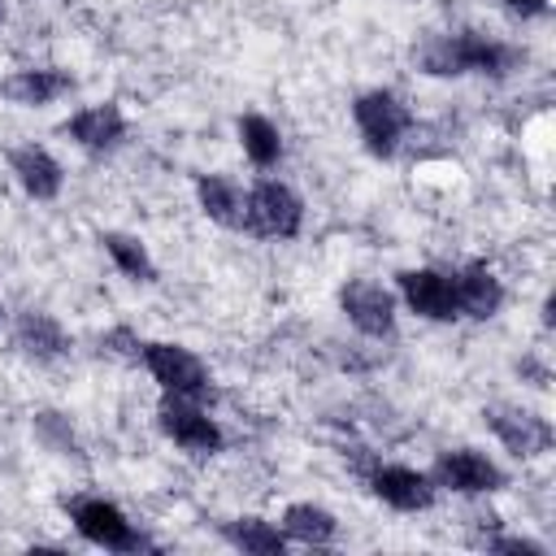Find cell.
Instances as JSON below:
<instances>
[{
  "instance_id": "1",
  "label": "cell",
  "mask_w": 556,
  "mask_h": 556,
  "mask_svg": "<svg viewBox=\"0 0 556 556\" xmlns=\"http://www.w3.org/2000/svg\"><path fill=\"white\" fill-rule=\"evenodd\" d=\"M417 65L434 78H460V74H482V78H508L521 65V52L504 39L478 35V30H452L434 35L421 43Z\"/></svg>"
},
{
  "instance_id": "2",
  "label": "cell",
  "mask_w": 556,
  "mask_h": 556,
  "mask_svg": "<svg viewBox=\"0 0 556 556\" xmlns=\"http://www.w3.org/2000/svg\"><path fill=\"white\" fill-rule=\"evenodd\" d=\"M135 361L148 369V378L161 387V395L200 400V404L213 400V369H208L187 343L148 339V343H139V356H135Z\"/></svg>"
},
{
  "instance_id": "3",
  "label": "cell",
  "mask_w": 556,
  "mask_h": 556,
  "mask_svg": "<svg viewBox=\"0 0 556 556\" xmlns=\"http://www.w3.org/2000/svg\"><path fill=\"white\" fill-rule=\"evenodd\" d=\"M352 122H356V135H361L365 152L378 156V161H391L400 152L408 126H413V109L391 87H369L352 100Z\"/></svg>"
},
{
  "instance_id": "4",
  "label": "cell",
  "mask_w": 556,
  "mask_h": 556,
  "mask_svg": "<svg viewBox=\"0 0 556 556\" xmlns=\"http://www.w3.org/2000/svg\"><path fill=\"white\" fill-rule=\"evenodd\" d=\"M243 230L256 239H295L304 230V200L282 178H256L243 187Z\"/></svg>"
},
{
  "instance_id": "5",
  "label": "cell",
  "mask_w": 556,
  "mask_h": 556,
  "mask_svg": "<svg viewBox=\"0 0 556 556\" xmlns=\"http://www.w3.org/2000/svg\"><path fill=\"white\" fill-rule=\"evenodd\" d=\"M65 517L74 521V530L91 543V547H100V552H143V547H152L148 543V534L113 504V500H104V495H74V500H65Z\"/></svg>"
},
{
  "instance_id": "6",
  "label": "cell",
  "mask_w": 556,
  "mask_h": 556,
  "mask_svg": "<svg viewBox=\"0 0 556 556\" xmlns=\"http://www.w3.org/2000/svg\"><path fill=\"white\" fill-rule=\"evenodd\" d=\"M156 426L161 434L187 452V456H217L226 447V430L217 426V417L200 404V400H178V395H161L156 404Z\"/></svg>"
},
{
  "instance_id": "7",
  "label": "cell",
  "mask_w": 556,
  "mask_h": 556,
  "mask_svg": "<svg viewBox=\"0 0 556 556\" xmlns=\"http://www.w3.org/2000/svg\"><path fill=\"white\" fill-rule=\"evenodd\" d=\"M482 426L504 443V452H513L517 460H534L547 456L556 443V430L543 413L521 408V404H486L482 408Z\"/></svg>"
},
{
  "instance_id": "8",
  "label": "cell",
  "mask_w": 556,
  "mask_h": 556,
  "mask_svg": "<svg viewBox=\"0 0 556 556\" xmlns=\"http://www.w3.org/2000/svg\"><path fill=\"white\" fill-rule=\"evenodd\" d=\"M339 313L365 339H391L395 334V317H400V300H395L391 287H382L374 278H348L339 287Z\"/></svg>"
},
{
  "instance_id": "9",
  "label": "cell",
  "mask_w": 556,
  "mask_h": 556,
  "mask_svg": "<svg viewBox=\"0 0 556 556\" xmlns=\"http://www.w3.org/2000/svg\"><path fill=\"white\" fill-rule=\"evenodd\" d=\"M426 473L439 491H452V495H491L508 482L504 469L478 447H443Z\"/></svg>"
},
{
  "instance_id": "10",
  "label": "cell",
  "mask_w": 556,
  "mask_h": 556,
  "mask_svg": "<svg viewBox=\"0 0 556 556\" xmlns=\"http://www.w3.org/2000/svg\"><path fill=\"white\" fill-rule=\"evenodd\" d=\"M365 486H369L374 500H382L395 513H426L439 495L430 473L417 469V465H404V460H374L365 469Z\"/></svg>"
},
{
  "instance_id": "11",
  "label": "cell",
  "mask_w": 556,
  "mask_h": 556,
  "mask_svg": "<svg viewBox=\"0 0 556 556\" xmlns=\"http://www.w3.org/2000/svg\"><path fill=\"white\" fill-rule=\"evenodd\" d=\"M395 300H400L413 317H421V321H456L452 269H434V265L400 269V274H395Z\"/></svg>"
},
{
  "instance_id": "12",
  "label": "cell",
  "mask_w": 556,
  "mask_h": 556,
  "mask_svg": "<svg viewBox=\"0 0 556 556\" xmlns=\"http://www.w3.org/2000/svg\"><path fill=\"white\" fill-rule=\"evenodd\" d=\"M126 113L113 104V100H96V104H83V109H74L65 122H61V135L74 143V148H83V152H91V156H104V152H117L122 143H126Z\"/></svg>"
},
{
  "instance_id": "13",
  "label": "cell",
  "mask_w": 556,
  "mask_h": 556,
  "mask_svg": "<svg viewBox=\"0 0 556 556\" xmlns=\"http://www.w3.org/2000/svg\"><path fill=\"white\" fill-rule=\"evenodd\" d=\"M452 287H456V317L486 321L504 308V282L486 261H469L452 269Z\"/></svg>"
},
{
  "instance_id": "14",
  "label": "cell",
  "mask_w": 556,
  "mask_h": 556,
  "mask_svg": "<svg viewBox=\"0 0 556 556\" xmlns=\"http://www.w3.org/2000/svg\"><path fill=\"white\" fill-rule=\"evenodd\" d=\"M9 174L17 178V187L30 195V200H56L61 187H65V165L43 148V143H17L9 152Z\"/></svg>"
},
{
  "instance_id": "15",
  "label": "cell",
  "mask_w": 556,
  "mask_h": 556,
  "mask_svg": "<svg viewBox=\"0 0 556 556\" xmlns=\"http://www.w3.org/2000/svg\"><path fill=\"white\" fill-rule=\"evenodd\" d=\"M70 91H74V74H65L56 65H30V70H17L0 83V96L22 104V109H48Z\"/></svg>"
},
{
  "instance_id": "16",
  "label": "cell",
  "mask_w": 556,
  "mask_h": 556,
  "mask_svg": "<svg viewBox=\"0 0 556 556\" xmlns=\"http://www.w3.org/2000/svg\"><path fill=\"white\" fill-rule=\"evenodd\" d=\"M13 348H17L22 356L48 365V361H61V356L70 352V334H65V326H61L52 313L26 308V313H17V321H13Z\"/></svg>"
},
{
  "instance_id": "17",
  "label": "cell",
  "mask_w": 556,
  "mask_h": 556,
  "mask_svg": "<svg viewBox=\"0 0 556 556\" xmlns=\"http://www.w3.org/2000/svg\"><path fill=\"white\" fill-rule=\"evenodd\" d=\"M195 204L208 222L243 230V187L230 174H195Z\"/></svg>"
},
{
  "instance_id": "18",
  "label": "cell",
  "mask_w": 556,
  "mask_h": 556,
  "mask_svg": "<svg viewBox=\"0 0 556 556\" xmlns=\"http://www.w3.org/2000/svg\"><path fill=\"white\" fill-rule=\"evenodd\" d=\"M278 526H282L287 543H304V547H330L339 539V517L330 508L313 504V500L287 504L282 517H278Z\"/></svg>"
},
{
  "instance_id": "19",
  "label": "cell",
  "mask_w": 556,
  "mask_h": 556,
  "mask_svg": "<svg viewBox=\"0 0 556 556\" xmlns=\"http://www.w3.org/2000/svg\"><path fill=\"white\" fill-rule=\"evenodd\" d=\"M235 135H239L243 156H248L256 169H274V165H282V156H287L282 130H278L265 113H243V117L235 122Z\"/></svg>"
},
{
  "instance_id": "20",
  "label": "cell",
  "mask_w": 556,
  "mask_h": 556,
  "mask_svg": "<svg viewBox=\"0 0 556 556\" xmlns=\"http://www.w3.org/2000/svg\"><path fill=\"white\" fill-rule=\"evenodd\" d=\"M100 248L104 256L117 265L122 278L130 282H156V261L148 252V243L139 235H126V230H100Z\"/></svg>"
},
{
  "instance_id": "21",
  "label": "cell",
  "mask_w": 556,
  "mask_h": 556,
  "mask_svg": "<svg viewBox=\"0 0 556 556\" xmlns=\"http://www.w3.org/2000/svg\"><path fill=\"white\" fill-rule=\"evenodd\" d=\"M226 543L248 552V556H282L287 552V534L278 521H265V517H235L222 526Z\"/></svg>"
},
{
  "instance_id": "22",
  "label": "cell",
  "mask_w": 556,
  "mask_h": 556,
  "mask_svg": "<svg viewBox=\"0 0 556 556\" xmlns=\"http://www.w3.org/2000/svg\"><path fill=\"white\" fill-rule=\"evenodd\" d=\"M35 439L56 456H83L78 434H74L70 417H61V413H35Z\"/></svg>"
},
{
  "instance_id": "23",
  "label": "cell",
  "mask_w": 556,
  "mask_h": 556,
  "mask_svg": "<svg viewBox=\"0 0 556 556\" xmlns=\"http://www.w3.org/2000/svg\"><path fill=\"white\" fill-rule=\"evenodd\" d=\"M482 547L486 552H513V556H543L547 552L543 543L521 539V534H491V539H482Z\"/></svg>"
},
{
  "instance_id": "24",
  "label": "cell",
  "mask_w": 556,
  "mask_h": 556,
  "mask_svg": "<svg viewBox=\"0 0 556 556\" xmlns=\"http://www.w3.org/2000/svg\"><path fill=\"white\" fill-rule=\"evenodd\" d=\"M504 9H513L517 17H543L547 13V0H504Z\"/></svg>"
},
{
  "instance_id": "25",
  "label": "cell",
  "mask_w": 556,
  "mask_h": 556,
  "mask_svg": "<svg viewBox=\"0 0 556 556\" xmlns=\"http://www.w3.org/2000/svg\"><path fill=\"white\" fill-rule=\"evenodd\" d=\"M4 17H9V4H4V0H0V26H4Z\"/></svg>"
},
{
  "instance_id": "26",
  "label": "cell",
  "mask_w": 556,
  "mask_h": 556,
  "mask_svg": "<svg viewBox=\"0 0 556 556\" xmlns=\"http://www.w3.org/2000/svg\"><path fill=\"white\" fill-rule=\"evenodd\" d=\"M0 321H4V304H0Z\"/></svg>"
}]
</instances>
